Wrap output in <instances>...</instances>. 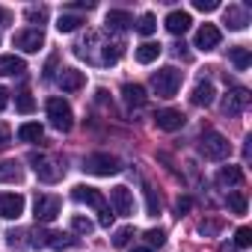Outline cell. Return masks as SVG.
<instances>
[{"instance_id": "29", "label": "cell", "mask_w": 252, "mask_h": 252, "mask_svg": "<svg viewBox=\"0 0 252 252\" xmlns=\"http://www.w3.org/2000/svg\"><path fill=\"white\" fill-rule=\"evenodd\" d=\"M155 30H158V18H155L152 12L140 15V21H137V33H140V36H152Z\"/></svg>"}, {"instance_id": "18", "label": "cell", "mask_w": 252, "mask_h": 252, "mask_svg": "<svg viewBox=\"0 0 252 252\" xmlns=\"http://www.w3.org/2000/svg\"><path fill=\"white\" fill-rule=\"evenodd\" d=\"M190 101L196 107H211L214 104V83L211 80H199L196 89H193V95H190Z\"/></svg>"}, {"instance_id": "26", "label": "cell", "mask_w": 252, "mask_h": 252, "mask_svg": "<svg viewBox=\"0 0 252 252\" xmlns=\"http://www.w3.org/2000/svg\"><path fill=\"white\" fill-rule=\"evenodd\" d=\"M228 60L234 63V68H237V71H246V68H249V63H252V57H249V51H246L243 45L228 48Z\"/></svg>"}, {"instance_id": "17", "label": "cell", "mask_w": 252, "mask_h": 252, "mask_svg": "<svg viewBox=\"0 0 252 252\" xmlns=\"http://www.w3.org/2000/svg\"><path fill=\"white\" fill-rule=\"evenodd\" d=\"M104 24H107V30H113V33H125V30L134 27V18H131L128 12H122V9H110Z\"/></svg>"}, {"instance_id": "33", "label": "cell", "mask_w": 252, "mask_h": 252, "mask_svg": "<svg viewBox=\"0 0 252 252\" xmlns=\"http://www.w3.org/2000/svg\"><path fill=\"white\" fill-rule=\"evenodd\" d=\"M24 18H27L30 24H39V30H42V24L48 21V9H45V6H30V9L24 12Z\"/></svg>"}, {"instance_id": "14", "label": "cell", "mask_w": 252, "mask_h": 252, "mask_svg": "<svg viewBox=\"0 0 252 252\" xmlns=\"http://www.w3.org/2000/svg\"><path fill=\"white\" fill-rule=\"evenodd\" d=\"M190 24H193L190 12H181V9H175V12H169V15H166V30H169L172 36H184V33L190 30Z\"/></svg>"}, {"instance_id": "35", "label": "cell", "mask_w": 252, "mask_h": 252, "mask_svg": "<svg viewBox=\"0 0 252 252\" xmlns=\"http://www.w3.org/2000/svg\"><path fill=\"white\" fill-rule=\"evenodd\" d=\"M146 243H149V249L163 246V243H166V231H163V228H149V231H146Z\"/></svg>"}, {"instance_id": "36", "label": "cell", "mask_w": 252, "mask_h": 252, "mask_svg": "<svg viewBox=\"0 0 252 252\" xmlns=\"http://www.w3.org/2000/svg\"><path fill=\"white\" fill-rule=\"evenodd\" d=\"M249 243H252V228H246V225H240V228L234 231V246H243V249H246Z\"/></svg>"}, {"instance_id": "8", "label": "cell", "mask_w": 252, "mask_h": 252, "mask_svg": "<svg viewBox=\"0 0 252 252\" xmlns=\"http://www.w3.org/2000/svg\"><path fill=\"white\" fill-rule=\"evenodd\" d=\"M12 45H15L18 51H24V54H36V51L45 45V33H42L39 27H27V30H18V33L12 36Z\"/></svg>"}, {"instance_id": "10", "label": "cell", "mask_w": 252, "mask_h": 252, "mask_svg": "<svg viewBox=\"0 0 252 252\" xmlns=\"http://www.w3.org/2000/svg\"><path fill=\"white\" fill-rule=\"evenodd\" d=\"M110 202H113V214H119V217H131L134 214V193L125 184L110 190Z\"/></svg>"}, {"instance_id": "37", "label": "cell", "mask_w": 252, "mask_h": 252, "mask_svg": "<svg viewBox=\"0 0 252 252\" xmlns=\"http://www.w3.org/2000/svg\"><path fill=\"white\" fill-rule=\"evenodd\" d=\"M222 228V222L220 220H205L202 225H199V234H205V237H211V234H217Z\"/></svg>"}, {"instance_id": "42", "label": "cell", "mask_w": 252, "mask_h": 252, "mask_svg": "<svg viewBox=\"0 0 252 252\" xmlns=\"http://www.w3.org/2000/svg\"><path fill=\"white\" fill-rule=\"evenodd\" d=\"M68 9H86V12H89V9H95V3H71Z\"/></svg>"}, {"instance_id": "23", "label": "cell", "mask_w": 252, "mask_h": 252, "mask_svg": "<svg viewBox=\"0 0 252 252\" xmlns=\"http://www.w3.org/2000/svg\"><path fill=\"white\" fill-rule=\"evenodd\" d=\"M42 243L60 252V249H71V246H74V237H71V234H63V231H48Z\"/></svg>"}, {"instance_id": "32", "label": "cell", "mask_w": 252, "mask_h": 252, "mask_svg": "<svg viewBox=\"0 0 252 252\" xmlns=\"http://www.w3.org/2000/svg\"><path fill=\"white\" fill-rule=\"evenodd\" d=\"M228 211L231 214H246V196L240 193V190H234V193H228Z\"/></svg>"}, {"instance_id": "45", "label": "cell", "mask_w": 252, "mask_h": 252, "mask_svg": "<svg viewBox=\"0 0 252 252\" xmlns=\"http://www.w3.org/2000/svg\"><path fill=\"white\" fill-rule=\"evenodd\" d=\"M0 21H3V9H0Z\"/></svg>"}, {"instance_id": "31", "label": "cell", "mask_w": 252, "mask_h": 252, "mask_svg": "<svg viewBox=\"0 0 252 252\" xmlns=\"http://www.w3.org/2000/svg\"><path fill=\"white\" fill-rule=\"evenodd\" d=\"M143 193H146V211H149V217H158L160 214V199H158V193L146 184L143 187Z\"/></svg>"}, {"instance_id": "28", "label": "cell", "mask_w": 252, "mask_h": 252, "mask_svg": "<svg viewBox=\"0 0 252 252\" xmlns=\"http://www.w3.org/2000/svg\"><path fill=\"white\" fill-rule=\"evenodd\" d=\"M15 110L24 113V116H30V113L36 110V101H33V95H30L27 89H21V92L15 95Z\"/></svg>"}, {"instance_id": "7", "label": "cell", "mask_w": 252, "mask_h": 252, "mask_svg": "<svg viewBox=\"0 0 252 252\" xmlns=\"http://www.w3.org/2000/svg\"><path fill=\"white\" fill-rule=\"evenodd\" d=\"M60 208H63L60 196L39 193L36 202H33V217H36V222H54V220L60 217Z\"/></svg>"}, {"instance_id": "11", "label": "cell", "mask_w": 252, "mask_h": 252, "mask_svg": "<svg viewBox=\"0 0 252 252\" xmlns=\"http://www.w3.org/2000/svg\"><path fill=\"white\" fill-rule=\"evenodd\" d=\"M155 125L160 131H178V128H184V113L175 107H163L155 113Z\"/></svg>"}, {"instance_id": "15", "label": "cell", "mask_w": 252, "mask_h": 252, "mask_svg": "<svg viewBox=\"0 0 252 252\" xmlns=\"http://www.w3.org/2000/svg\"><path fill=\"white\" fill-rule=\"evenodd\" d=\"M57 83L63 86V92H77V89H83L86 77H83V71H77V68H63L60 77H57Z\"/></svg>"}, {"instance_id": "13", "label": "cell", "mask_w": 252, "mask_h": 252, "mask_svg": "<svg viewBox=\"0 0 252 252\" xmlns=\"http://www.w3.org/2000/svg\"><path fill=\"white\" fill-rule=\"evenodd\" d=\"M220 30L214 27V24H202L199 27V33H196V48L199 51H214L217 45H220Z\"/></svg>"}, {"instance_id": "20", "label": "cell", "mask_w": 252, "mask_h": 252, "mask_svg": "<svg viewBox=\"0 0 252 252\" xmlns=\"http://www.w3.org/2000/svg\"><path fill=\"white\" fill-rule=\"evenodd\" d=\"M240 181H243V169L240 166H222L217 172V184L220 187H237Z\"/></svg>"}, {"instance_id": "9", "label": "cell", "mask_w": 252, "mask_h": 252, "mask_svg": "<svg viewBox=\"0 0 252 252\" xmlns=\"http://www.w3.org/2000/svg\"><path fill=\"white\" fill-rule=\"evenodd\" d=\"M249 101H252V95H249V89H243V86H234L225 98H222V113L225 116H240L246 107H249Z\"/></svg>"}, {"instance_id": "39", "label": "cell", "mask_w": 252, "mask_h": 252, "mask_svg": "<svg viewBox=\"0 0 252 252\" xmlns=\"http://www.w3.org/2000/svg\"><path fill=\"white\" fill-rule=\"evenodd\" d=\"M190 208H193V199H187V196H184V199H178V202H175V211H178V217H184V214H187V211H190Z\"/></svg>"}, {"instance_id": "5", "label": "cell", "mask_w": 252, "mask_h": 252, "mask_svg": "<svg viewBox=\"0 0 252 252\" xmlns=\"http://www.w3.org/2000/svg\"><path fill=\"white\" fill-rule=\"evenodd\" d=\"M48 119H51L54 128L63 131V134L74 128V113H71L68 101H63V98H48Z\"/></svg>"}, {"instance_id": "34", "label": "cell", "mask_w": 252, "mask_h": 252, "mask_svg": "<svg viewBox=\"0 0 252 252\" xmlns=\"http://www.w3.org/2000/svg\"><path fill=\"white\" fill-rule=\"evenodd\" d=\"M131 237H134V228L131 225H122V228H116V234H113V246H128L131 243Z\"/></svg>"}, {"instance_id": "6", "label": "cell", "mask_w": 252, "mask_h": 252, "mask_svg": "<svg viewBox=\"0 0 252 252\" xmlns=\"http://www.w3.org/2000/svg\"><path fill=\"white\" fill-rule=\"evenodd\" d=\"M83 169H86L89 175L110 178V175H116L122 166H119V158H113V155H107V152H95V155H89V158L83 160Z\"/></svg>"}, {"instance_id": "4", "label": "cell", "mask_w": 252, "mask_h": 252, "mask_svg": "<svg viewBox=\"0 0 252 252\" xmlns=\"http://www.w3.org/2000/svg\"><path fill=\"white\" fill-rule=\"evenodd\" d=\"M181 71L178 68H172V65H166V68H160V71H155L152 74V89L158 92V98H172L175 92H178V86H181Z\"/></svg>"}, {"instance_id": "38", "label": "cell", "mask_w": 252, "mask_h": 252, "mask_svg": "<svg viewBox=\"0 0 252 252\" xmlns=\"http://www.w3.org/2000/svg\"><path fill=\"white\" fill-rule=\"evenodd\" d=\"M193 6H196L199 12H214V9H220L217 0H193Z\"/></svg>"}, {"instance_id": "43", "label": "cell", "mask_w": 252, "mask_h": 252, "mask_svg": "<svg viewBox=\"0 0 252 252\" xmlns=\"http://www.w3.org/2000/svg\"><path fill=\"white\" fill-rule=\"evenodd\" d=\"M220 252H237V249H234L231 243H222V246H220Z\"/></svg>"}, {"instance_id": "30", "label": "cell", "mask_w": 252, "mask_h": 252, "mask_svg": "<svg viewBox=\"0 0 252 252\" xmlns=\"http://www.w3.org/2000/svg\"><path fill=\"white\" fill-rule=\"evenodd\" d=\"M92 228H95V225H92L89 217H83V214H74V217H71V231H74V234H92Z\"/></svg>"}, {"instance_id": "24", "label": "cell", "mask_w": 252, "mask_h": 252, "mask_svg": "<svg viewBox=\"0 0 252 252\" xmlns=\"http://www.w3.org/2000/svg\"><path fill=\"white\" fill-rule=\"evenodd\" d=\"M160 45L158 42H143L140 48H137V63H143V65H149V63H155L158 57H160Z\"/></svg>"}, {"instance_id": "1", "label": "cell", "mask_w": 252, "mask_h": 252, "mask_svg": "<svg viewBox=\"0 0 252 252\" xmlns=\"http://www.w3.org/2000/svg\"><path fill=\"white\" fill-rule=\"evenodd\" d=\"M71 199H74V202H80V205L95 208V211H98V225H101V228H110V225H113V217H116V214H113V208L107 205V199H104V193H101V190L77 184V187L71 190Z\"/></svg>"}, {"instance_id": "3", "label": "cell", "mask_w": 252, "mask_h": 252, "mask_svg": "<svg viewBox=\"0 0 252 252\" xmlns=\"http://www.w3.org/2000/svg\"><path fill=\"white\" fill-rule=\"evenodd\" d=\"M199 152H202V158H208V160H225V158L231 155V143H228V140H225L220 131L208 128V131L202 134Z\"/></svg>"}, {"instance_id": "16", "label": "cell", "mask_w": 252, "mask_h": 252, "mask_svg": "<svg viewBox=\"0 0 252 252\" xmlns=\"http://www.w3.org/2000/svg\"><path fill=\"white\" fill-rule=\"evenodd\" d=\"M24 71H27V63L21 57H15V54H3V57H0V74H3V77H21Z\"/></svg>"}, {"instance_id": "2", "label": "cell", "mask_w": 252, "mask_h": 252, "mask_svg": "<svg viewBox=\"0 0 252 252\" xmlns=\"http://www.w3.org/2000/svg\"><path fill=\"white\" fill-rule=\"evenodd\" d=\"M27 160L33 163V172L39 175V181L54 184V181L63 178V163H60L57 158H51V155H45V152H30Z\"/></svg>"}, {"instance_id": "25", "label": "cell", "mask_w": 252, "mask_h": 252, "mask_svg": "<svg viewBox=\"0 0 252 252\" xmlns=\"http://www.w3.org/2000/svg\"><path fill=\"white\" fill-rule=\"evenodd\" d=\"M0 181H3V184L21 181V166L15 160H0Z\"/></svg>"}, {"instance_id": "41", "label": "cell", "mask_w": 252, "mask_h": 252, "mask_svg": "<svg viewBox=\"0 0 252 252\" xmlns=\"http://www.w3.org/2000/svg\"><path fill=\"white\" fill-rule=\"evenodd\" d=\"M6 104H9V92L0 86V110H6Z\"/></svg>"}, {"instance_id": "40", "label": "cell", "mask_w": 252, "mask_h": 252, "mask_svg": "<svg viewBox=\"0 0 252 252\" xmlns=\"http://www.w3.org/2000/svg\"><path fill=\"white\" fill-rule=\"evenodd\" d=\"M6 146H9V128L0 122V149H6Z\"/></svg>"}, {"instance_id": "44", "label": "cell", "mask_w": 252, "mask_h": 252, "mask_svg": "<svg viewBox=\"0 0 252 252\" xmlns=\"http://www.w3.org/2000/svg\"><path fill=\"white\" fill-rule=\"evenodd\" d=\"M131 252H152L149 246H137V249H131Z\"/></svg>"}, {"instance_id": "12", "label": "cell", "mask_w": 252, "mask_h": 252, "mask_svg": "<svg viewBox=\"0 0 252 252\" xmlns=\"http://www.w3.org/2000/svg\"><path fill=\"white\" fill-rule=\"evenodd\" d=\"M21 214H24V196H18V193H0V217L18 220Z\"/></svg>"}, {"instance_id": "19", "label": "cell", "mask_w": 252, "mask_h": 252, "mask_svg": "<svg viewBox=\"0 0 252 252\" xmlns=\"http://www.w3.org/2000/svg\"><path fill=\"white\" fill-rule=\"evenodd\" d=\"M122 98H125L128 107H143L146 104V89L140 83H125L122 86Z\"/></svg>"}, {"instance_id": "27", "label": "cell", "mask_w": 252, "mask_h": 252, "mask_svg": "<svg viewBox=\"0 0 252 252\" xmlns=\"http://www.w3.org/2000/svg\"><path fill=\"white\" fill-rule=\"evenodd\" d=\"M80 24H83V18H80V15H71V12H63V15L57 18V30H60V33H74Z\"/></svg>"}, {"instance_id": "21", "label": "cell", "mask_w": 252, "mask_h": 252, "mask_svg": "<svg viewBox=\"0 0 252 252\" xmlns=\"http://www.w3.org/2000/svg\"><path fill=\"white\" fill-rule=\"evenodd\" d=\"M42 137H45V128H42L39 122H24L21 128H18V140L21 143H39Z\"/></svg>"}, {"instance_id": "22", "label": "cell", "mask_w": 252, "mask_h": 252, "mask_svg": "<svg viewBox=\"0 0 252 252\" xmlns=\"http://www.w3.org/2000/svg\"><path fill=\"white\" fill-rule=\"evenodd\" d=\"M225 24H228L231 30H243V27L249 24L246 9H243V6H228V9H225Z\"/></svg>"}]
</instances>
